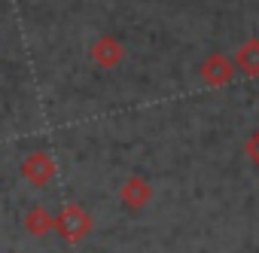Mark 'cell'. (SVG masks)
Masks as SVG:
<instances>
[{
  "instance_id": "6da1fadb",
  "label": "cell",
  "mask_w": 259,
  "mask_h": 253,
  "mask_svg": "<svg viewBox=\"0 0 259 253\" xmlns=\"http://www.w3.org/2000/svg\"><path fill=\"white\" fill-rule=\"evenodd\" d=\"M52 229L64 238V241H79V238H85L89 235V229H92V217L85 214V207L82 204H76V201H67L61 210H58V217H52Z\"/></svg>"
},
{
  "instance_id": "7a4b0ae2",
  "label": "cell",
  "mask_w": 259,
  "mask_h": 253,
  "mask_svg": "<svg viewBox=\"0 0 259 253\" xmlns=\"http://www.w3.org/2000/svg\"><path fill=\"white\" fill-rule=\"evenodd\" d=\"M198 76L204 86H229L235 79V64L229 55H220V52H210L201 67H198Z\"/></svg>"
},
{
  "instance_id": "3957f363",
  "label": "cell",
  "mask_w": 259,
  "mask_h": 253,
  "mask_svg": "<svg viewBox=\"0 0 259 253\" xmlns=\"http://www.w3.org/2000/svg\"><path fill=\"white\" fill-rule=\"evenodd\" d=\"M22 177L34 186H46L52 177H55V162L46 150H34L28 153V159L22 162Z\"/></svg>"
},
{
  "instance_id": "277c9868",
  "label": "cell",
  "mask_w": 259,
  "mask_h": 253,
  "mask_svg": "<svg viewBox=\"0 0 259 253\" xmlns=\"http://www.w3.org/2000/svg\"><path fill=\"white\" fill-rule=\"evenodd\" d=\"M89 55H92V61L98 64V67H116L119 61H122V55H125V49H122V43L116 40V37H110V34H104V37H98L95 43H92V49H89Z\"/></svg>"
},
{
  "instance_id": "5b68a950",
  "label": "cell",
  "mask_w": 259,
  "mask_h": 253,
  "mask_svg": "<svg viewBox=\"0 0 259 253\" xmlns=\"http://www.w3.org/2000/svg\"><path fill=\"white\" fill-rule=\"evenodd\" d=\"M119 198H122L125 207L138 210V207H144V204L153 198V186H150L141 174H132V177H128V180L119 186Z\"/></svg>"
},
{
  "instance_id": "8992f818",
  "label": "cell",
  "mask_w": 259,
  "mask_h": 253,
  "mask_svg": "<svg viewBox=\"0 0 259 253\" xmlns=\"http://www.w3.org/2000/svg\"><path fill=\"white\" fill-rule=\"evenodd\" d=\"M232 64H235V73H244L250 79L259 76V37H250L247 43H241Z\"/></svg>"
},
{
  "instance_id": "52a82bcc",
  "label": "cell",
  "mask_w": 259,
  "mask_h": 253,
  "mask_svg": "<svg viewBox=\"0 0 259 253\" xmlns=\"http://www.w3.org/2000/svg\"><path fill=\"white\" fill-rule=\"evenodd\" d=\"M25 229H28L31 235H46V232L52 229V217H49V210L40 207V204H34V207L25 214Z\"/></svg>"
},
{
  "instance_id": "ba28073f",
  "label": "cell",
  "mask_w": 259,
  "mask_h": 253,
  "mask_svg": "<svg viewBox=\"0 0 259 253\" xmlns=\"http://www.w3.org/2000/svg\"><path fill=\"white\" fill-rule=\"evenodd\" d=\"M244 153H247V159L259 168V129H253V132L247 135V141H244Z\"/></svg>"
}]
</instances>
